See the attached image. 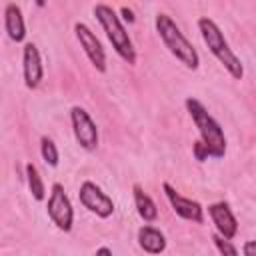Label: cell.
Masks as SVG:
<instances>
[{
    "mask_svg": "<svg viewBox=\"0 0 256 256\" xmlns=\"http://www.w3.org/2000/svg\"><path fill=\"white\" fill-rule=\"evenodd\" d=\"M78 198H80V204L84 208H88L92 214H96L98 218H108L112 216L114 212V202L112 198L100 190V186H96L94 182L86 180L82 182L80 186V192H78Z\"/></svg>",
    "mask_w": 256,
    "mask_h": 256,
    "instance_id": "obj_7",
    "label": "cell"
},
{
    "mask_svg": "<svg viewBox=\"0 0 256 256\" xmlns=\"http://www.w3.org/2000/svg\"><path fill=\"white\" fill-rule=\"evenodd\" d=\"M94 16L96 20L100 22V26L104 28L114 52L128 64H134L136 62V50H134V44H132V38L128 36V30L124 28L120 16L106 4H96L94 6Z\"/></svg>",
    "mask_w": 256,
    "mask_h": 256,
    "instance_id": "obj_4",
    "label": "cell"
},
{
    "mask_svg": "<svg viewBox=\"0 0 256 256\" xmlns=\"http://www.w3.org/2000/svg\"><path fill=\"white\" fill-rule=\"evenodd\" d=\"M94 256H112V250L106 248V246H102V248H98V250L94 252Z\"/></svg>",
    "mask_w": 256,
    "mask_h": 256,
    "instance_id": "obj_20",
    "label": "cell"
},
{
    "mask_svg": "<svg viewBox=\"0 0 256 256\" xmlns=\"http://www.w3.org/2000/svg\"><path fill=\"white\" fill-rule=\"evenodd\" d=\"M120 12L124 14V20H128V22H134V14H132V10H130V8L122 6V8H120Z\"/></svg>",
    "mask_w": 256,
    "mask_h": 256,
    "instance_id": "obj_19",
    "label": "cell"
},
{
    "mask_svg": "<svg viewBox=\"0 0 256 256\" xmlns=\"http://www.w3.org/2000/svg\"><path fill=\"white\" fill-rule=\"evenodd\" d=\"M162 190H164V194H166V198H168L172 210H174L180 218L190 220V222H196V224H202V222H204V208L200 206V202H196V200H192V198L180 196L168 182L162 184Z\"/></svg>",
    "mask_w": 256,
    "mask_h": 256,
    "instance_id": "obj_9",
    "label": "cell"
},
{
    "mask_svg": "<svg viewBox=\"0 0 256 256\" xmlns=\"http://www.w3.org/2000/svg\"><path fill=\"white\" fill-rule=\"evenodd\" d=\"M132 194H134V204H136V210H138L140 218H142L144 222H152V220H156V216H158V208H156L154 200L142 190L140 184H134V186H132Z\"/></svg>",
    "mask_w": 256,
    "mask_h": 256,
    "instance_id": "obj_14",
    "label": "cell"
},
{
    "mask_svg": "<svg viewBox=\"0 0 256 256\" xmlns=\"http://www.w3.org/2000/svg\"><path fill=\"white\" fill-rule=\"evenodd\" d=\"M212 240H214V244H216V248H218V252H220L222 256H240L238 250L234 248V244H232L228 238H222L220 234H214Z\"/></svg>",
    "mask_w": 256,
    "mask_h": 256,
    "instance_id": "obj_17",
    "label": "cell"
},
{
    "mask_svg": "<svg viewBox=\"0 0 256 256\" xmlns=\"http://www.w3.org/2000/svg\"><path fill=\"white\" fill-rule=\"evenodd\" d=\"M26 180H28V188H30L34 200H38V202L44 200V196H46V188H44V182H42V176H40L38 168H36L32 162L26 164Z\"/></svg>",
    "mask_w": 256,
    "mask_h": 256,
    "instance_id": "obj_15",
    "label": "cell"
},
{
    "mask_svg": "<svg viewBox=\"0 0 256 256\" xmlns=\"http://www.w3.org/2000/svg\"><path fill=\"white\" fill-rule=\"evenodd\" d=\"M138 244L148 254H162L166 250V238H164V234L158 228L148 226V224H144L138 230Z\"/></svg>",
    "mask_w": 256,
    "mask_h": 256,
    "instance_id": "obj_13",
    "label": "cell"
},
{
    "mask_svg": "<svg viewBox=\"0 0 256 256\" xmlns=\"http://www.w3.org/2000/svg\"><path fill=\"white\" fill-rule=\"evenodd\" d=\"M198 30H200V34H202L204 44H206L208 50L212 52V56L228 70V74H230L232 78L242 80V76H244V66H242L240 58L232 52V48H230L228 40L224 38L220 26H218L212 18L202 16V18H198Z\"/></svg>",
    "mask_w": 256,
    "mask_h": 256,
    "instance_id": "obj_2",
    "label": "cell"
},
{
    "mask_svg": "<svg viewBox=\"0 0 256 256\" xmlns=\"http://www.w3.org/2000/svg\"><path fill=\"white\" fill-rule=\"evenodd\" d=\"M22 72H24V84L26 88H38L44 78V66L40 52L36 44L26 42L22 48Z\"/></svg>",
    "mask_w": 256,
    "mask_h": 256,
    "instance_id": "obj_10",
    "label": "cell"
},
{
    "mask_svg": "<svg viewBox=\"0 0 256 256\" xmlns=\"http://www.w3.org/2000/svg\"><path fill=\"white\" fill-rule=\"evenodd\" d=\"M242 256H256V240H248L242 246Z\"/></svg>",
    "mask_w": 256,
    "mask_h": 256,
    "instance_id": "obj_18",
    "label": "cell"
},
{
    "mask_svg": "<svg viewBox=\"0 0 256 256\" xmlns=\"http://www.w3.org/2000/svg\"><path fill=\"white\" fill-rule=\"evenodd\" d=\"M46 212H48L50 220H52L60 230H64V232H70V230H72L74 210H72V202H70L68 194L64 192V186H62L60 182H54V184H52Z\"/></svg>",
    "mask_w": 256,
    "mask_h": 256,
    "instance_id": "obj_5",
    "label": "cell"
},
{
    "mask_svg": "<svg viewBox=\"0 0 256 256\" xmlns=\"http://www.w3.org/2000/svg\"><path fill=\"white\" fill-rule=\"evenodd\" d=\"M40 154H42V158H44V162L48 164V166H58V148H56V144H54V140L52 138H48V136H42V140H40Z\"/></svg>",
    "mask_w": 256,
    "mask_h": 256,
    "instance_id": "obj_16",
    "label": "cell"
},
{
    "mask_svg": "<svg viewBox=\"0 0 256 256\" xmlns=\"http://www.w3.org/2000/svg\"><path fill=\"white\" fill-rule=\"evenodd\" d=\"M208 214L216 226V234H220L222 238H234L238 232V222L228 206V202H214L208 206Z\"/></svg>",
    "mask_w": 256,
    "mask_h": 256,
    "instance_id": "obj_11",
    "label": "cell"
},
{
    "mask_svg": "<svg viewBox=\"0 0 256 256\" xmlns=\"http://www.w3.org/2000/svg\"><path fill=\"white\" fill-rule=\"evenodd\" d=\"M74 32H76V38H78L80 46L84 48L88 60L94 64V68L98 72H106V52H104L100 40L96 38V34L84 22H76L74 24Z\"/></svg>",
    "mask_w": 256,
    "mask_h": 256,
    "instance_id": "obj_8",
    "label": "cell"
},
{
    "mask_svg": "<svg viewBox=\"0 0 256 256\" xmlns=\"http://www.w3.org/2000/svg\"><path fill=\"white\" fill-rule=\"evenodd\" d=\"M4 28L8 32V38L14 42H22L26 38V26H24V16L18 4L8 2L4 6Z\"/></svg>",
    "mask_w": 256,
    "mask_h": 256,
    "instance_id": "obj_12",
    "label": "cell"
},
{
    "mask_svg": "<svg viewBox=\"0 0 256 256\" xmlns=\"http://www.w3.org/2000/svg\"><path fill=\"white\" fill-rule=\"evenodd\" d=\"M156 32L158 36L162 38L164 46L170 50L172 56H176V60H180L186 68L190 70H196L198 64H200V56L196 52V48L190 44V40L182 34V30L178 28V24L164 12L156 14Z\"/></svg>",
    "mask_w": 256,
    "mask_h": 256,
    "instance_id": "obj_3",
    "label": "cell"
},
{
    "mask_svg": "<svg viewBox=\"0 0 256 256\" xmlns=\"http://www.w3.org/2000/svg\"><path fill=\"white\" fill-rule=\"evenodd\" d=\"M186 110L200 132V140L194 144V156L198 162L206 158H222L226 154V136L214 116L196 98H186Z\"/></svg>",
    "mask_w": 256,
    "mask_h": 256,
    "instance_id": "obj_1",
    "label": "cell"
},
{
    "mask_svg": "<svg viewBox=\"0 0 256 256\" xmlns=\"http://www.w3.org/2000/svg\"><path fill=\"white\" fill-rule=\"evenodd\" d=\"M70 120H72V130L76 142L84 150H94L98 146V128L90 114L82 106H72L70 110Z\"/></svg>",
    "mask_w": 256,
    "mask_h": 256,
    "instance_id": "obj_6",
    "label": "cell"
}]
</instances>
